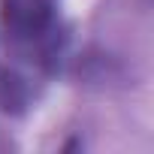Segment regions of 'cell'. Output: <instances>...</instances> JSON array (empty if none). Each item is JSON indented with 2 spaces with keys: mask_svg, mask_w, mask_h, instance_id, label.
<instances>
[{
  "mask_svg": "<svg viewBox=\"0 0 154 154\" xmlns=\"http://www.w3.org/2000/svg\"><path fill=\"white\" fill-rule=\"evenodd\" d=\"M6 36L24 48L48 57L54 33V0H0Z\"/></svg>",
  "mask_w": 154,
  "mask_h": 154,
  "instance_id": "obj_1",
  "label": "cell"
},
{
  "mask_svg": "<svg viewBox=\"0 0 154 154\" xmlns=\"http://www.w3.org/2000/svg\"><path fill=\"white\" fill-rule=\"evenodd\" d=\"M24 103H27V82L18 72L3 69L0 72V109L18 112V109H24Z\"/></svg>",
  "mask_w": 154,
  "mask_h": 154,
  "instance_id": "obj_2",
  "label": "cell"
}]
</instances>
